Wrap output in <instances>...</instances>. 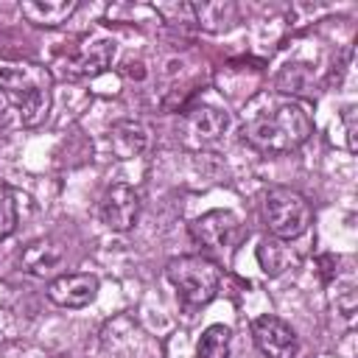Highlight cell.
<instances>
[{
  "label": "cell",
  "instance_id": "52a82bcc",
  "mask_svg": "<svg viewBox=\"0 0 358 358\" xmlns=\"http://www.w3.org/2000/svg\"><path fill=\"white\" fill-rule=\"evenodd\" d=\"M252 336L257 350L266 358H296L299 355V338L288 322H282L274 313H263L252 322Z\"/></svg>",
  "mask_w": 358,
  "mask_h": 358
},
{
  "label": "cell",
  "instance_id": "277c9868",
  "mask_svg": "<svg viewBox=\"0 0 358 358\" xmlns=\"http://www.w3.org/2000/svg\"><path fill=\"white\" fill-rule=\"evenodd\" d=\"M310 204L299 190L291 187H271L263 199V221L268 232L280 241H294L308 232L310 227Z\"/></svg>",
  "mask_w": 358,
  "mask_h": 358
},
{
  "label": "cell",
  "instance_id": "5b68a950",
  "mask_svg": "<svg viewBox=\"0 0 358 358\" xmlns=\"http://www.w3.org/2000/svg\"><path fill=\"white\" fill-rule=\"evenodd\" d=\"M112 59H115V42L103 36H92L76 45V50L59 62V70L64 78H95L112 64Z\"/></svg>",
  "mask_w": 358,
  "mask_h": 358
},
{
  "label": "cell",
  "instance_id": "4fadbf2b",
  "mask_svg": "<svg viewBox=\"0 0 358 358\" xmlns=\"http://www.w3.org/2000/svg\"><path fill=\"white\" fill-rule=\"evenodd\" d=\"M76 6V0H25L20 3V11L36 28H56L70 20Z\"/></svg>",
  "mask_w": 358,
  "mask_h": 358
},
{
  "label": "cell",
  "instance_id": "e0dca14e",
  "mask_svg": "<svg viewBox=\"0 0 358 358\" xmlns=\"http://www.w3.org/2000/svg\"><path fill=\"white\" fill-rule=\"evenodd\" d=\"M310 87V67L308 64H285L277 76V90L285 95H299Z\"/></svg>",
  "mask_w": 358,
  "mask_h": 358
},
{
  "label": "cell",
  "instance_id": "3957f363",
  "mask_svg": "<svg viewBox=\"0 0 358 358\" xmlns=\"http://www.w3.org/2000/svg\"><path fill=\"white\" fill-rule=\"evenodd\" d=\"M165 277L176 288V294L187 305H196V308L215 299L221 288V268L215 260L204 255H182V257L168 260Z\"/></svg>",
  "mask_w": 358,
  "mask_h": 358
},
{
  "label": "cell",
  "instance_id": "7a4b0ae2",
  "mask_svg": "<svg viewBox=\"0 0 358 358\" xmlns=\"http://www.w3.org/2000/svg\"><path fill=\"white\" fill-rule=\"evenodd\" d=\"M50 84H53V76L48 67L31 59L0 53V90L8 95V101L17 103L22 126L34 129L48 117Z\"/></svg>",
  "mask_w": 358,
  "mask_h": 358
},
{
  "label": "cell",
  "instance_id": "9a60e30c",
  "mask_svg": "<svg viewBox=\"0 0 358 358\" xmlns=\"http://www.w3.org/2000/svg\"><path fill=\"white\" fill-rule=\"evenodd\" d=\"M257 263L268 277H277L294 263V255L280 238H263L257 246Z\"/></svg>",
  "mask_w": 358,
  "mask_h": 358
},
{
  "label": "cell",
  "instance_id": "8fae6325",
  "mask_svg": "<svg viewBox=\"0 0 358 358\" xmlns=\"http://www.w3.org/2000/svg\"><path fill=\"white\" fill-rule=\"evenodd\" d=\"M106 140H109V151L117 159H134V157L148 151L151 131H148V126L143 120H129L126 117V120H115L112 123Z\"/></svg>",
  "mask_w": 358,
  "mask_h": 358
},
{
  "label": "cell",
  "instance_id": "5bb4252c",
  "mask_svg": "<svg viewBox=\"0 0 358 358\" xmlns=\"http://www.w3.org/2000/svg\"><path fill=\"white\" fill-rule=\"evenodd\" d=\"M193 6V25L210 34L229 31L238 22V8L232 3H190Z\"/></svg>",
  "mask_w": 358,
  "mask_h": 358
},
{
  "label": "cell",
  "instance_id": "7c38bea8",
  "mask_svg": "<svg viewBox=\"0 0 358 358\" xmlns=\"http://www.w3.org/2000/svg\"><path fill=\"white\" fill-rule=\"evenodd\" d=\"M20 266L34 277H50L64 266V246L56 238H36L20 252Z\"/></svg>",
  "mask_w": 358,
  "mask_h": 358
},
{
  "label": "cell",
  "instance_id": "8992f818",
  "mask_svg": "<svg viewBox=\"0 0 358 358\" xmlns=\"http://www.w3.org/2000/svg\"><path fill=\"white\" fill-rule=\"evenodd\" d=\"M190 232H193L199 246H204L207 252L224 255L235 246L238 232H241V221L232 210H210L190 224Z\"/></svg>",
  "mask_w": 358,
  "mask_h": 358
},
{
  "label": "cell",
  "instance_id": "30bf717a",
  "mask_svg": "<svg viewBox=\"0 0 358 358\" xmlns=\"http://www.w3.org/2000/svg\"><path fill=\"white\" fill-rule=\"evenodd\" d=\"M98 294V277L95 274H59L48 285V299L59 308H84Z\"/></svg>",
  "mask_w": 358,
  "mask_h": 358
},
{
  "label": "cell",
  "instance_id": "2e32d148",
  "mask_svg": "<svg viewBox=\"0 0 358 358\" xmlns=\"http://www.w3.org/2000/svg\"><path fill=\"white\" fill-rule=\"evenodd\" d=\"M229 347L232 330L227 324H210L196 344V358H229Z\"/></svg>",
  "mask_w": 358,
  "mask_h": 358
},
{
  "label": "cell",
  "instance_id": "9c48e42d",
  "mask_svg": "<svg viewBox=\"0 0 358 358\" xmlns=\"http://www.w3.org/2000/svg\"><path fill=\"white\" fill-rule=\"evenodd\" d=\"M101 221L115 232H129L140 215V196L131 185H112L98 204Z\"/></svg>",
  "mask_w": 358,
  "mask_h": 358
},
{
  "label": "cell",
  "instance_id": "ffe728a7",
  "mask_svg": "<svg viewBox=\"0 0 358 358\" xmlns=\"http://www.w3.org/2000/svg\"><path fill=\"white\" fill-rule=\"evenodd\" d=\"M344 123H347V145L355 151V126H352V109H344Z\"/></svg>",
  "mask_w": 358,
  "mask_h": 358
},
{
  "label": "cell",
  "instance_id": "ba28073f",
  "mask_svg": "<svg viewBox=\"0 0 358 358\" xmlns=\"http://www.w3.org/2000/svg\"><path fill=\"white\" fill-rule=\"evenodd\" d=\"M227 126H229L227 112L213 106V103H193V106L185 109V117H182L185 140L190 145H196V148L218 143L221 134L227 131Z\"/></svg>",
  "mask_w": 358,
  "mask_h": 358
},
{
  "label": "cell",
  "instance_id": "44dd1931",
  "mask_svg": "<svg viewBox=\"0 0 358 358\" xmlns=\"http://www.w3.org/2000/svg\"><path fill=\"white\" fill-rule=\"evenodd\" d=\"M6 103H8V95H6V92H3V90H0V109H3V106H6Z\"/></svg>",
  "mask_w": 358,
  "mask_h": 358
},
{
  "label": "cell",
  "instance_id": "d6986e66",
  "mask_svg": "<svg viewBox=\"0 0 358 358\" xmlns=\"http://www.w3.org/2000/svg\"><path fill=\"white\" fill-rule=\"evenodd\" d=\"M154 8L171 25H182V28L185 25H193V6L190 3H157Z\"/></svg>",
  "mask_w": 358,
  "mask_h": 358
},
{
  "label": "cell",
  "instance_id": "6da1fadb",
  "mask_svg": "<svg viewBox=\"0 0 358 358\" xmlns=\"http://www.w3.org/2000/svg\"><path fill=\"white\" fill-rule=\"evenodd\" d=\"M313 134L308 109L294 98H277L255 109L243 123V140L263 154L296 151Z\"/></svg>",
  "mask_w": 358,
  "mask_h": 358
},
{
  "label": "cell",
  "instance_id": "ac0fdd59",
  "mask_svg": "<svg viewBox=\"0 0 358 358\" xmlns=\"http://www.w3.org/2000/svg\"><path fill=\"white\" fill-rule=\"evenodd\" d=\"M17 229V201L14 193L0 185V241H6Z\"/></svg>",
  "mask_w": 358,
  "mask_h": 358
}]
</instances>
